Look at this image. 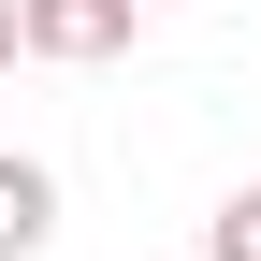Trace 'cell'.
Returning a JSON list of instances; mask_svg holds the SVG:
<instances>
[{
	"label": "cell",
	"mask_w": 261,
	"mask_h": 261,
	"mask_svg": "<svg viewBox=\"0 0 261 261\" xmlns=\"http://www.w3.org/2000/svg\"><path fill=\"white\" fill-rule=\"evenodd\" d=\"M130 29H145V0H15V58H58V73L130 58Z\"/></svg>",
	"instance_id": "1"
},
{
	"label": "cell",
	"mask_w": 261,
	"mask_h": 261,
	"mask_svg": "<svg viewBox=\"0 0 261 261\" xmlns=\"http://www.w3.org/2000/svg\"><path fill=\"white\" fill-rule=\"evenodd\" d=\"M44 232H58V174L44 160H0V261H29Z\"/></svg>",
	"instance_id": "2"
},
{
	"label": "cell",
	"mask_w": 261,
	"mask_h": 261,
	"mask_svg": "<svg viewBox=\"0 0 261 261\" xmlns=\"http://www.w3.org/2000/svg\"><path fill=\"white\" fill-rule=\"evenodd\" d=\"M203 261H261V189H232V203L203 218Z\"/></svg>",
	"instance_id": "3"
},
{
	"label": "cell",
	"mask_w": 261,
	"mask_h": 261,
	"mask_svg": "<svg viewBox=\"0 0 261 261\" xmlns=\"http://www.w3.org/2000/svg\"><path fill=\"white\" fill-rule=\"evenodd\" d=\"M0 73H15V0H0Z\"/></svg>",
	"instance_id": "4"
},
{
	"label": "cell",
	"mask_w": 261,
	"mask_h": 261,
	"mask_svg": "<svg viewBox=\"0 0 261 261\" xmlns=\"http://www.w3.org/2000/svg\"><path fill=\"white\" fill-rule=\"evenodd\" d=\"M189 261H203V247H189Z\"/></svg>",
	"instance_id": "5"
},
{
	"label": "cell",
	"mask_w": 261,
	"mask_h": 261,
	"mask_svg": "<svg viewBox=\"0 0 261 261\" xmlns=\"http://www.w3.org/2000/svg\"><path fill=\"white\" fill-rule=\"evenodd\" d=\"M145 15H160V0H145Z\"/></svg>",
	"instance_id": "6"
}]
</instances>
